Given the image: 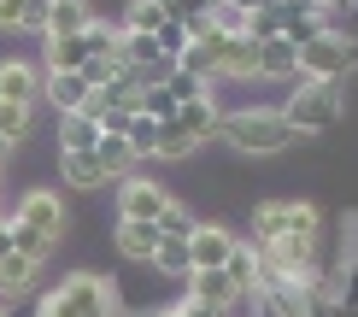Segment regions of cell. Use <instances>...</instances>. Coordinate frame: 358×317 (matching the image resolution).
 Instances as JSON below:
<instances>
[{
	"mask_svg": "<svg viewBox=\"0 0 358 317\" xmlns=\"http://www.w3.org/2000/svg\"><path fill=\"white\" fill-rule=\"evenodd\" d=\"M217 141H229L247 159H276V153L294 147V129L282 118V106H241V112H223Z\"/></svg>",
	"mask_w": 358,
	"mask_h": 317,
	"instance_id": "1",
	"label": "cell"
},
{
	"mask_svg": "<svg viewBox=\"0 0 358 317\" xmlns=\"http://www.w3.org/2000/svg\"><path fill=\"white\" fill-rule=\"evenodd\" d=\"M112 311H117V294L94 270H71L59 288H48L36 300V317H112Z\"/></svg>",
	"mask_w": 358,
	"mask_h": 317,
	"instance_id": "2",
	"label": "cell"
},
{
	"mask_svg": "<svg viewBox=\"0 0 358 317\" xmlns=\"http://www.w3.org/2000/svg\"><path fill=\"white\" fill-rule=\"evenodd\" d=\"M282 118H288V129H294V141L300 135H323V129H335V118H341V83H288V100H282Z\"/></svg>",
	"mask_w": 358,
	"mask_h": 317,
	"instance_id": "3",
	"label": "cell"
},
{
	"mask_svg": "<svg viewBox=\"0 0 358 317\" xmlns=\"http://www.w3.org/2000/svg\"><path fill=\"white\" fill-rule=\"evenodd\" d=\"M317 230H323V211L311 200H264L252 211V247H271V241H288V235L317 241Z\"/></svg>",
	"mask_w": 358,
	"mask_h": 317,
	"instance_id": "4",
	"label": "cell"
},
{
	"mask_svg": "<svg viewBox=\"0 0 358 317\" xmlns=\"http://www.w3.org/2000/svg\"><path fill=\"white\" fill-rule=\"evenodd\" d=\"M352 59H358V48L341 29H323V36H311L306 48H300V77L306 83H341L352 71Z\"/></svg>",
	"mask_w": 358,
	"mask_h": 317,
	"instance_id": "5",
	"label": "cell"
},
{
	"mask_svg": "<svg viewBox=\"0 0 358 317\" xmlns=\"http://www.w3.org/2000/svg\"><path fill=\"white\" fill-rule=\"evenodd\" d=\"M206 48V65H212V83H259V48L247 36H206L194 41Z\"/></svg>",
	"mask_w": 358,
	"mask_h": 317,
	"instance_id": "6",
	"label": "cell"
},
{
	"mask_svg": "<svg viewBox=\"0 0 358 317\" xmlns=\"http://www.w3.org/2000/svg\"><path fill=\"white\" fill-rule=\"evenodd\" d=\"M12 223H24L29 235H41L48 247H59V235H65V200H59L53 188H29L18 206H6Z\"/></svg>",
	"mask_w": 358,
	"mask_h": 317,
	"instance_id": "7",
	"label": "cell"
},
{
	"mask_svg": "<svg viewBox=\"0 0 358 317\" xmlns=\"http://www.w3.org/2000/svg\"><path fill=\"white\" fill-rule=\"evenodd\" d=\"M171 200L176 194L165 183H153V176H124L117 183V223H159Z\"/></svg>",
	"mask_w": 358,
	"mask_h": 317,
	"instance_id": "8",
	"label": "cell"
},
{
	"mask_svg": "<svg viewBox=\"0 0 358 317\" xmlns=\"http://www.w3.org/2000/svg\"><path fill=\"white\" fill-rule=\"evenodd\" d=\"M217 124H223V106H217V94H206V100H188V106H176V118H171L165 129H176V135H182V141L194 147V153H200V147L217 135Z\"/></svg>",
	"mask_w": 358,
	"mask_h": 317,
	"instance_id": "9",
	"label": "cell"
},
{
	"mask_svg": "<svg viewBox=\"0 0 358 317\" xmlns=\"http://www.w3.org/2000/svg\"><path fill=\"white\" fill-rule=\"evenodd\" d=\"M229 253H235V235L223 230V223H200V230L188 235V265L194 270H223Z\"/></svg>",
	"mask_w": 358,
	"mask_h": 317,
	"instance_id": "10",
	"label": "cell"
},
{
	"mask_svg": "<svg viewBox=\"0 0 358 317\" xmlns=\"http://www.w3.org/2000/svg\"><path fill=\"white\" fill-rule=\"evenodd\" d=\"M0 100H12V106H36L41 100L36 59H0Z\"/></svg>",
	"mask_w": 358,
	"mask_h": 317,
	"instance_id": "11",
	"label": "cell"
},
{
	"mask_svg": "<svg viewBox=\"0 0 358 317\" xmlns=\"http://www.w3.org/2000/svg\"><path fill=\"white\" fill-rule=\"evenodd\" d=\"M223 282L235 288V300H252V294H259V282H264V259L247 247V241H235V253L223 259Z\"/></svg>",
	"mask_w": 358,
	"mask_h": 317,
	"instance_id": "12",
	"label": "cell"
},
{
	"mask_svg": "<svg viewBox=\"0 0 358 317\" xmlns=\"http://www.w3.org/2000/svg\"><path fill=\"white\" fill-rule=\"evenodd\" d=\"M41 100H48L59 118H71V112H83L88 83L77 77V71H48V77H41Z\"/></svg>",
	"mask_w": 358,
	"mask_h": 317,
	"instance_id": "13",
	"label": "cell"
},
{
	"mask_svg": "<svg viewBox=\"0 0 358 317\" xmlns=\"http://www.w3.org/2000/svg\"><path fill=\"white\" fill-rule=\"evenodd\" d=\"M259 77H276V83H300V48L294 41H259Z\"/></svg>",
	"mask_w": 358,
	"mask_h": 317,
	"instance_id": "14",
	"label": "cell"
},
{
	"mask_svg": "<svg viewBox=\"0 0 358 317\" xmlns=\"http://www.w3.org/2000/svg\"><path fill=\"white\" fill-rule=\"evenodd\" d=\"M36 288H41V265L24 259V253H6V259H0V300H24Z\"/></svg>",
	"mask_w": 358,
	"mask_h": 317,
	"instance_id": "15",
	"label": "cell"
},
{
	"mask_svg": "<svg viewBox=\"0 0 358 317\" xmlns=\"http://www.w3.org/2000/svg\"><path fill=\"white\" fill-rule=\"evenodd\" d=\"M94 159H100V171H106V183H124V176H136V164H141V153L124 141V135H100Z\"/></svg>",
	"mask_w": 358,
	"mask_h": 317,
	"instance_id": "16",
	"label": "cell"
},
{
	"mask_svg": "<svg viewBox=\"0 0 358 317\" xmlns=\"http://www.w3.org/2000/svg\"><path fill=\"white\" fill-rule=\"evenodd\" d=\"M59 176H65V188H77V194L106 188V171H100L94 153H59Z\"/></svg>",
	"mask_w": 358,
	"mask_h": 317,
	"instance_id": "17",
	"label": "cell"
},
{
	"mask_svg": "<svg viewBox=\"0 0 358 317\" xmlns=\"http://www.w3.org/2000/svg\"><path fill=\"white\" fill-rule=\"evenodd\" d=\"M41 65L48 71H83L88 65L83 36H41Z\"/></svg>",
	"mask_w": 358,
	"mask_h": 317,
	"instance_id": "18",
	"label": "cell"
},
{
	"mask_svg": "<svg viewBox=\"0 0 358 317\" xmlns=\"http://www.w3.org/2000/svg\"><path fill=\"white\" fill-rule=\"evenodd\" d=\"M88 24H94L88 0H53V6H48V29H41V36H83Z\"/></svg>",
	"mask_w": 358,
	"mask_h": 317,
	"instance_id": "19",
	"label": "cell"
},
{
	"mask_svg": "<svg viewBox=\"0 0 358 317\" xmlns=\"http://www.w3.org/2000/svg\"><path fill=\"white\" fill-rule=\"evenodd\" d=\"M117 253L124 259H141V265H153V253H159V230L153 223H117Z\"/></svg>",
	"mask_w": 358,
	"mask_h": 317,
	"instance_id": "20",
	"label": "cell"
},
{
	"mask_svg": "<svg viewBox=\"0 0 358 317\" xmlns=\"http://www.w3.org/2000/svg\"><path fill=\"white\" fill-rule=\"evenodd\" d=\"M188 300H206V306H241L235 300V288L223 282V270H188Z\"/></svg>",
	"mask_w": 358,
	"mask_h": 317,
	"instance_id": "21",
	"label": "cell"
},
{
	"mask_svg": "<svg viewBox=\"0 0 358 317\" xmlns=\"http://www.w3.org/2000/svg\"><path fill=\"white\" fill-rule=\"evenodd\" d=\"M94 141H100L94 118H83V112L59 118V153H94Z\"/></svg>",
	"mask_w": 358,
	"mask_h": 317,
	"instance_id": "22",
	"label": "cell"
},
{
	"mask_svg": "<svg viewBox=\"0 0 358 317\" xmlns=\"http://www.w3.org/2000/svg\"><path fill=\"white\" fill-rule=\"evenodd\" d=\"M153 230H159V241H188L194 230H200V218H194L182 200H171V206H165V218H159Z\"/></svg>",
	"mask_w": 358,
	"mask_h": 317,
	"instance_id": "23",
	"label": "cell"
},
{
	"mask_svg": "<svg viewBox=\"0 0 358 317\" xmlns=\"http://www.w3.org/2000/svg\"><path fill=\"white\" fill-rule=\"evenodd\" d=\"M29 124H36V106H12V100H0V141H6V147H18L24 135H29Z\"/></svg>",
	"mask_w": 358,
	"mask_h": 317,
	"instance_id": "24",
	"label": "cell"
},
{
	"mask_svg": "<svg viewBox=\"0 0 358 317\" xmlns=\"http://www.w3.org/2000/svg\"><path fill=\"white\" fill-rule=\"evenodd\" d=\"M153 270L159 276H176V282H188V241H159V253H153Z\"/></svg>",
	"mask_w": 358,
	"mask_h": 317,
	"instance_id": "25",
	"label": "cell"
},
{
	"mask_svg": "<svg viewBox=\"0 0 358 317\" xmlns=\"http://www.w3.org/2000/svg\"><path fill=\"white\" fill-rule=\"evenodd\" d=\"M77 77L88 83V94H94V88H106V83H117V77H129V65L117 53H106V59H88V65L77 71Z\"/></svg>",
	"mask_w": 358,
	"mask_h": 317,
	"instance_id": "26",
	"label": "cell"
},
{
	"mask_svg": "<svg viewBox=\"0 0 358 317\" xmlns=\"http://www.w3.org/2000/svg\"><path fill=\"white\" fill-rule=\"evenodd\" d=\"M159 24H171V18L153 6V0H129V12H124V29H136V36H159Z\"/></svg>",
	"mask_w": 358,
	"mask_h": 317,
	"instance_id": "27",
	"label": "cell"
},
{
	"mask_svg": "<svg viewBox=\"0 0 358 317\" xmlns=\"http://www.w3.org/2000/svg\"><path fill=\"white\" fill-rule=\"evenodd\" d=\"M171 100L176 106H188V100H206V94H212V83H206V77H194V71H171Z\"/></svg>",
	"mask_w": 358,
	"mask_h": 317,
	"instance_id": "28",
	"label": "cell"
},
{
	"mask_svg": "<svg viewBox=\"0 0 358 317\" xmlns=\"http://www.w3.org/2000/svg\"><path fill=\"white\" fill-rule=\"evenodd\" d=\"M153 41H159V53H165V59H182V53H188V29L176 24V18H171V24H159V36H153Z\"/></svg>",
	"mask_w": 358,
	"mask_h": 317,
	"instance_id": "29",
	"label": "cell"
},
{
	"mask_svg": "<svg viewBox=\"0 0 358 317\" xmlns=\"http://www.w3.org/2000/svg\"><path fill=\"white\" fill-rule=\"evenodd\" d=\"M24 12L29 0H0V29H24Z\"/></svg>",
	"mask_w": 358,
	"mask_h": 317,
	"instance_id": "30",
	"label": "cell"
},
{
	"mask_svg": "<svg viewBox=\"0 0 358 317\" xmlns=\"http://www.w3.org/2000/svg\"><path fill=\"white\" fill-rule=\"evenodd\" d=\"M182 317H229V306H206V300H182Z\"/></svg>",
	"mask_w": 358,
	"mask_h": 317,
	"instance_id": "31",
	"label": "cell"
},
{
	"mask_svg": "<svg viewBox=\"0 0 358 317\" xmlns=\"http://www.w3.org/2000/svg\"><path fill=\"white\" fill-rule=\"evenodd\" d=\"M223 6H235V12H241V18H247V12H264V6H271V0H223Z\"/></svg>",
	"mask_w": 358,
	"mask_h": 317,
	"instance_id": "32",
	"label": "cell"
},
{
	"mask_svg": "<svg viewBox=\"0 0 358 317\" xmlns=\"http://www.w3.org/2000/svg\"><path fill=\"white\" fill-rule=\"evenodd\" d=\"M6 253H12V235H6V223H0V259H6Z\"/></svg>",
	"mask_w": 358,
	"mask_h": 317,
	"instance_id": "33",
	"label": "cell"
},
{
	"mask_svg": "<svg viewBox=\"0 0 358 317\" xmlns=\"http://www.w3.org/2000/svg\"><path fill=\"white\" fill-rule=\"evenodd\" d=\"M6 164H12V147H6V141H0V171H6Z\"/></svg>",
	"mask_w": 358,
	"mask_h": 317,
	"instance_id": "34",
	"label": "cell"
},
{
	"mask_svg": "<svg viewBox=\"0 0 358 317\" xmlns=\"http://www.w3.org/2000/svg\"><path fill=\"white\" fill-rule=\"evenodd\" d=\"M159 317H182V306H171V311H159Z\"/></svg>",
	"mask_w": 358,
	"mask_h": 317,
	"instance_id": "35",
	"label": "cell"
},
{
	"mask_svg": "<svg viewBox=\"0 0 358 317\" xmlns=\"http://www.w3.org/2000/svg\"><path fill=\"white\" fill-rule=\"evenodd\" d=\"M0 317H6V306H0Z\"/></svg>",
	"mask_w": 358,
	"mask_h": 317,
	"instance_id": "36",
	"label": "cell"
}]
</instances>
